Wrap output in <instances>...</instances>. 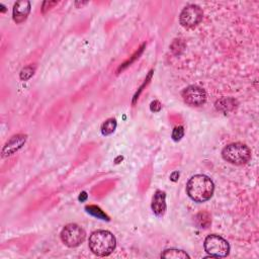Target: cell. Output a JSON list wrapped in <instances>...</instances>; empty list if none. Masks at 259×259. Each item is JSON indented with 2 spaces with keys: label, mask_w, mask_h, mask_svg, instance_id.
<instances>
[{
  "label": "cell",
  "mask_w": 259,
  "mask_h": 259,
  "mask_svg": "<svg viewBox=\"0 0 259 259\" xmlns=\"http://www.w3.org/2000/svg\"><path fill=\"white\" fill-rule=\"evenodd\" d=\"M215 191V185L213 181L203 175L193 177L187 186V192L189 197L197 203H205L209 201Z\"/></svg>",
  "instance_id": "1"
},
{
  "label": "cell",
  "mask_w": 259,
  "mask_h": 259,
  "mask_svg": "<svg viewBox=\"0 0 259 259\" xmlns=\"http://www.w3.org/2000/svg\"><path fill=\"white\" fill-rule=\"evenodd\" d=\"M90 248L98 256H108L114 252L117 245L116 237L106 230L94 232L90 237Z\"/></svg>",
  "instance_id": "2"
},
{
  "label": "cell",
  "mask_w": 259,
  "mask_h": 259,
  "mask_svg": "<svg viewBox=\"0 0 259 259\" xmlns=\"http://www.w3.org/2000/svg\"><path fill=\"white\" fill-rule=\"evenodd\" d=\"M222 156L225 161L231 164L243 165L251 159V150L245 144L233 143L223 149Z\"/></svg>",
  "instance_id": "3"
},
{
  "label": "cell",
  "mask_w": 259,
  "mask_h": 259,
  "mask_svg": "<svg viewBox=\"0 0 259 259\" xmlns=\"http://www.w3.org/2000/svg\"><path fill=\"white\" fill-rule=\"evenodd\" d=\"M204 247L211 257H226L230 252V245L219 235H210L206 238Z\"/></svg>",
  "instance_id": "4"
},
{
  "label": "cell",
  "mask_w": 259,
  "mask_h": 259,
  "mask_svg": "<svg viewBox=\"0 0 259 259\" xmlns=\"http://www.w3.org/2000/svg\"><path fill=\"white\" fill-rule=\"evenodd\" d=\"M85 238V231L76 224H69L65 226L61 232V239L63 243L70 248L79 246L84 242Z\"/></svg>",
  "instance_id": "5"
},
{
  "label": "cell",
  "mask_w": 259,
  "mask_h": 259,
  "mask_svg": "<svg viewBox=\"0 0 259 259\" xmlns=\"http://www.w3.org/2000/svg\"><path fill=\"white\" fill-rule=\"evenodd\" d=\"M203 11L199 6L190 5L184 9L181 14L180 22L184 28L193 29L196 28L203 21Z\"/></svg>",
  "instance_id": "6"
},
{
  "label": "cell",
  "mask_w": 259,
  "mask_h": 259,
  "mask_svg": "<svg viewBox=\"0 0 259 259\" xmlns=\"http://www.w3.org/2000/svg\"><path fill=\"white\" fill-rule=\"evenodd\" d=\"M184 101L192 107H201L207 102V93L200 86L191 85L182 94Z\"/></svg>",
  "instance_id": "7"
},
{
  "label": "cell",
  "mask_w": 259,
  "mask_h": 259,
  "mask_svg": "<svg viewBox=\"0 0 259 259\" xmlns=\"http://www.w3.org/2000/svg\"><path fill=\"white\" fill-rule=\"evenodd\" d=\"M27 141V136L26 135H16L12 137L8 143L5 145L4 150H3V157H8L16 152H18L26 143Z\"/></svg>",
  "instance_id": "8"
},
{
  "label": "cell",
  "mask_w": 259,
  "mask_h": 259,
  "mask_svg": "<svg viewBox=\"0 0 259 259\" xmlns=\"http://www.w3.org/2000/svg\"><path fill=\"white\" fill-rule=\"evenodd\" d=\"M152 211L157 217H162L166 212V194L157 191L152 199Z\"/></svg>",
  "instance_id": "9"
},
{
  "label": "cell",
  "mask_w": 259,
  "mask_h": 259,
  "mask_svg": "<svg viewBox=\"0 0 259 259\" xmlns=\"http://www.w3.org/2000/svg\"><path fill=\"white\" fill-rule=\"evenodd\" d=\"M31 13V4L29 2H19L14 8V20L17 24L24 23Z\"/></svg>",
  "instance_id": "10"
},
{
  "label": "cell",
  "mask_w": 259,
  "mask_h": 259,
  "mask_svg": "<svg viewBox=\"0 0 259 259\" xmlns=\"http://www.w3.org/2000/svg\"><path fill=\"white\" fill-rule=\"evenodd\" d=\"M161 257L168 258V259H186V258H190V255L184 250L167 249L161 254Z\"/></svg>",
  "instance_id": "11"
},
{
  "label": "cell",
  "mask_w": 259,
  "mask_h": 259,
  "mask_svg": "<svg viewBox=\"0 0 259 259\" xmlns=\"http://www.w3.org/2000/svg\"><path fill=\"white\" fill-rule=\"evenodd\" d=\"M235 104L236 102L233 99H223L221 101H219L216 106L218 110L224 111V112H229L235 109Z\"/></svg>",
  "instance_id": "12"
},
{
  "label": "cell",
  "mask_w": 259,
  "mask_h": 259,
  "mask_svg": "<svg viewBox=\"0 0 259 259\" xmlns=\"http://www.w3.org/2000/svg\"><path fill=\"white\" fill-rule=\"evenodd\" d=\"M117 129V121L115 119H110L106 121L102 126V133L105 136H109L113 134Z\"/></svg>",
  "instance_id": "13"
},
{
  "label": "cell",
  "mask_w": 259,
  "mask_h": 259,
  "mask_svg": "<svg viewBox=\"0 0 259 259\" xmlns=\"http://www.w3.org/2000/svg\"><path fill=\"white\" fill-rule=\"evenodd\" d=\"M85 210H86V212H88L89 214H91L92 216H94V217H96V218H98V219H102V220H107V221H109L110 219H109V217L99 208V207H96V206H88L85 208Z\"/></svg>",
  "instance_id": "14"
},
{
  "label": "cell",
  "mask_w": 259,
  "mask_h": 259,
  "mask_svg": "<svg viewBox=\"0 0 259 259\" xmlns=\"http://www.w3.org/2000/svg\"><path fill=\"white\" fill-rule=\"evenodd\" d=\"M185 135V130H184V127H177L174 132H172V139H174L175 141H181L182 138L184 137Z\"/></svg>",
  "instance_id": "15"
},
{
  "label": "cell",
  "mask_w": 259,
  "mask_h": 259,
  "mask_svg": "<svg viewBox=\"0 0 259 259\" xmlns=\"http://www.w3.org/2000/svg\"><path fill=\"white\" fill-rule=\"evenodd\" d=\"M34 75V69H33V67H27V68H25L23 71H22V73H21V78L23 79V80H28V79H30L32 76Z\"/></svg>",
  "instance_id": "16"
},
{
  "label": "cell",
  "mask_w": 259,
  "mask_h": 259,
  "mask_svg": "<svg viewBox=\"0 0 259 259\" xmlns=\"http://www.w3.org/2000/svg\"><path fill=\"white\" fill-rule=\"evenodd\" d=\"M161 109V105L159 102H154L151 104V111L153 112H159Z\"/></svg>",
  "instance_id": "17"
}]
</instances>
